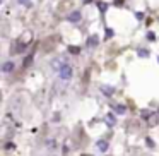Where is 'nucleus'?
<instances>
[{
	"mask_svg": "<svg viewBox=\"0 0 159 156\" xmlns=\"http://www.w3.org/2000/svg\"><path fill=\"white\" fill-rule=\"evenodd\" d=\"M69 21H72V22L80 21V12H72V14H69Z\"/></svg>",
	"mask_w": 159,
	"mask_h": 156,
	"instance_id": "423d86ee",
	"label": "nucleus"
},
{
	"mask_svg": "<svg viewBox=\"0 0 159 156\" xmlns=\"http://www.w3.org/2000/svg\"><path fill=\"white\" fill-rule=\"evenodd\" d=\"M69 53L79 55V53H80V48H79V46H74V45H70V46H69Z\"/></svg>",
	"mask_w": 159,
	"mask_h": 156,
	"instance_id": "6e6552de",
	"label": "nucleus"
},
{
	"mask_svg": "<svg viewBox=\"0 0 159 156\" xmlns=\"http://www.w3.org/2000/svg\"><path fill=\"white\" fill-rule=\"evenodd\" d=\"M31 40H33V33H31V31H24V33H22V36L19 38L17 41H19V43L24 46V48H26L27 45L31 43Z\"/></svg>",
	"mask_w": 159,
	"mask_h": 156,
	"instance_id": "7ed1b4c3",
	"label": "nucleus"
},
{
	"mask_svg": "<svg viewBox=\"0 0 159 156\" xmlns=\"http://www.w3.org/2000/svg\"><path fill=\"white\" fill-rule=\"evenodd\" d=\"M98 146H99V149H103V151H104L106 148H108V144H106L104 141H99V142H98Z\"/></svg>",
	"mask_w": 159,
	"mask_h": 156,
	"instance_id": "9b49d317",
	"label": "nucleus"
},
{
	"mask_svg": "<svg viewBox=\"0 0 159 156\" xmlns=\"http://www.w3.org/2000/svg\"><path fill=\"white\" fill-rule=\"evenodd\" d=\"M2 70L4 72H12L14 70V62H5V64L2 65Z\"/></svg>",
	"mask_w": 159,
	"mask_h": 156,
	"instance_id": "39448f33",
	"label": "nucleus"
},
{
	"mask_svg": "<svg viewBox=\"0 0 159 156\" xmlns=\"http://www.w3.org/2000/svg\"><path fill=\"white\" fill-rule=\"evenodd\" d=\"M113 2H115V5H123L125 0H113Z\"/></svg>",
	"mask_w": 159,
	"mask_h": 156,
	"instance_id": "2eb2a0df",
	"label": "nucleus"
},
{
	"mask_svg": "<svg viewBox=\"0 0 159 156\" xmlns=\"http://www.w3.org/2000/svg\"><path fill=\"white\" fill-rule=\"evenodd\" d=\"M147 146H151V148H152V146H154V141L152 139H147Z\"/></svg>",
	"mask_w": 159,
	"mask_h": 156,
	"instance_id": "a211bd4d",
	"label": "nucleus"
},
{
	"mask_svg": "<svg viewBox=\"0 0 159 156\" xmlns=\"http://www.w3.org/2000/svg\"><path fill=\"white\" fill-rule=\"evenodd\" d=\"M117 110H118V113H123V112H125V108H123V107H117Z\"/></svg>",
	"mask_w": 159,
	"mask_h": 156,
	"instance_id": "f3484780",
	"label": "nucleus"
},
{
	"mask_svg": "<svg viewBox=\"0 0 159 156\" xmlns=\"http://www.w3.org/2000/svg\"><path fill=\"white\" fill-rule=\"evenodd\" d=\"M135 16H137V19H142V17H144V14H142V12H137Z\"/></svg>",
	"mask_w": 159,
	"mask_h": 156,
	"instance_id": "6ab92c4d",
	"label": "nucleus"
},
{
	"mask_svg": "<svg viewBox=\"0 0 159 156\" xmlns=\"http://www.w3.org/2000/svg\"><path fill=\"white\" fill-rule=\"evenodd\" d=\"M31 62H33V55H27L26 59H24V67H29Z\"/></svg>",
	"mask_w": 159,
	"mask_h": 156,
	"instance_id": "1a4fd4ad",
	"label": "nucleus"
},
{
	"mask_svg": "<svg viewBox=\"0 0 159 156\" xmlns=\"http://www.w3.org/2000/svg\"><path fill=\"white\" fill-rule=\"evenodd\" d=\"M139 55H140V57H147V50H139Z\"/></svg>",
	"mask_w": 159,
	"mask_h": 156,
	"instance_id": "ddd939ff",
	"label": "nucleus"
},
{
	"mask_svg": "<svg viewBox=\"0 0 159 156\" xmlns=\"http://www.w3.org/2000/svg\"><path fill=\"white\" fill-rule=\"evenodd\" d=\"M55 46H57V38L55 36H48L41 41V52L43 53H50V52H53Z\"/></svg>",
	"mask_w": 159,
	"mask_h": 156,
	"instance_id": "f257e3e1",
	"label": "nucleus"
},
{
	"mask_svg": "<svg viewBox=\"0 0 159 156\" xmlns=\"http://www.w3.org/2000/svg\"><path fill=\"white\" fill-rule=\"evenodd\" d=\"M72 7H74V2H72V0H62L60 5L57 7V12H58V14H67Z\"/></svg>",
	"mask_w": 159,
	"mask_h": 156,
	"instance_id": "f03ea898",
	"label": "nucleus"
},
{
	"mask_svg": "<svg viewBox=\"0 0 159 156\" xmlns=\"http://www.w3.org/2000/svg\"><path fill=\"white\" fill-rule=\"evenodd\" d=\"M87 81H89V70H86V75H84V86L87 84Z\"/></svg>",
	"mask_w": 159,
	"mask_h": 156,
	"instance_id": "f8f14e48",
	"label": "nucleus"
},
{
	"mask_svg": "<svg viewBox=\"0 0 159 156\" xmlns=\"http://www.w3.org/2000/svg\"><path fill=\"white\" fill-rule=\"evenodd\" d=\"M98 41H99V40H98V36H89L87 45H89V46H96V45H98Z\"/></svg>",
	"mask_w": 159,
	"mask_h": 156,
	"instance_id": "0eeeda50",
	"label": "nucleus"
},
{
	"mask_svg": "<svg viewBox=\"0 0 159 156\" xmlns=\"http://www.w3.org/2000/svg\"><path fill=\"white\" fill-rule=\"evenodd\" d=\"M98 7H99L101 12H104L106 9H108V4H103V2H98Z\"/></svg>",
	"mask_w": 159,
	"mask_h": 156,
	"instance_id": "9d476101",
	"label": "nucleus"
},
{
	"mask_svg": "<svg viewBox=\"0 0 159 156\" xmlns=\"http://www.w3.org/2000/svg\"><path fill=\"white\" fill-rule=\"evenodd\" d=\"M111 36H113V31L108 27V29H106V38H111Z\"/></svg>",
	"mask_w": 159,
	"mask_h": 156,
	"instance_id": "4468645a",
	"label": "nucleus"
},
{
	"mask_svg": "<svg viewBox=\"0 0 159 156\" xmlns=\"http://www.w3.org/2000/svg\"><path fill=\"white\" fill-rule=\"evenodd\" d=\"M19 2H21L22 5H29V0H19Z\"/></svg>",
	"mask_w": 159,
	"mask_h": 156,
	"instance_id": "dca6fc26",
	"label": "nucleus"
},
{
	"mask_svg": "<svg viewBox=\"0 0 159 156\" xmlns=\"http://www.w3.org/2000/svg\"><path fill=\"white\" fill-rule=\"evenodd\" d=\"M60 75H62L64 79H69L70 75H72V69H70V67H67V65H65V67H62V70H60Z\"/></svg>",
	"mask_w": 159,
	"mask_h": 156,
	"instance_id": "20e7f679",
	"label": "nucleus"
}]
</instances>
